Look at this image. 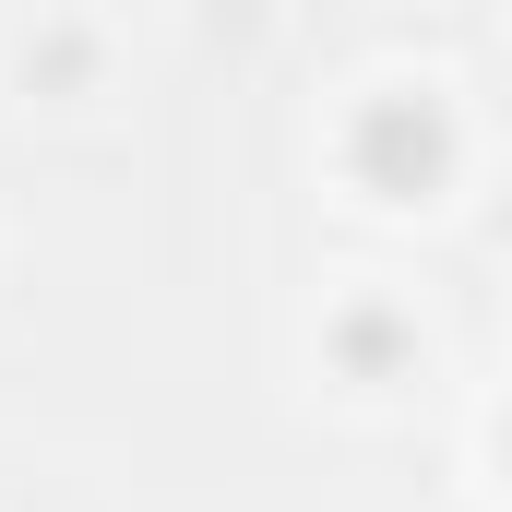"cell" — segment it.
Wrapping results in <instances>:
<instances>
[{
  "instance_id": "obj_1",
  "label": "cell",
  "mask_w": 512,
  "mask_h": 512,
  "mask_svg": "<svg viewBox=\"0 0 512 512\" xmlns=\"http://www.w3.org/2000/svg\"><path fill=\"white\" fill-rule=\"evenodd\" d=\"M346 179H358L370 203H429V191L453 179V108H441L429 84L370 96L358 131H346Z\"/></svg>"
},
{
  "instance_id": "obj_2",
  "label": "cell",
  "mask_w": 512,
  "mask_h": 512,
  "mask_svg": "<svg viewBox=\"0 0 512 512\" xmlns=\"http://www.w3.org/2000/svg\"><path fill=\"white\" fill-rule=\"evenodd\" d=\"M501 465H512V417H501Z\"/></svg>"
}]
</instances>
